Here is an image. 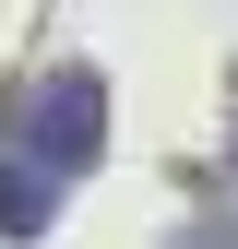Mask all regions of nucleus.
Listing matches in <instances>:
<instances>
[{
  "mask_svg": "<svg viewBox=\"0 0 238 249\" xmlns=\"http://www.w3.org/2000/svg\"><path fill=\"white\" fill-rule=\"evenodd\" d=\"M48 154H60V166H83V154H96V83H60V95H48Z\"/></svg>",
  "mask_w": 238,
  "mask_h": 249,
  "instance_id": "obj_1",
  "label": "nucleus"
},
{
  "mask_svg": "<svg viewBox=\"0 0 238 249\" xmlns=\"http://www.w3.org/2000/svg\"><path fill=\"white\" fill-rule=\"evenodd\" d=\"M0 226H48V178H12L0 190Z\"/></svg>",
  "mask_w": 238,
  "mask_h": 249,
  "instance_id": "obj_2",
  "label": "nucleus"
}]
</instances>
